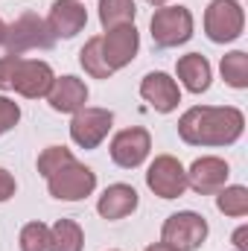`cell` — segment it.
I'll return each mask as SVG.
<instances>
[{"mask_svg":"<svg viewBox=\"0 0 248 251\" xmlns=\"http://www.w3.org/2000/svg\"><path fill=\"white\" fill-rule=\"evenodd\" d=\"M243 128L246 114L234 105H193L178 117V134L190 146H231Z\"/></svg>","mask_w":248,"mask_h":251,"instance_id":"obj_1","label":"cell"},{"mask_svg":"<svg viewBox=\"0 0 248 251\" xmlns=\"http://www.w3.org/2000/svg\"><path fill=\"white\" fill-rule=\"evenodd\" d=\"M56 44L47 21L35 12H24L21 18H15L9 26H6V38H3V47L9 56H24V53H32V50H50Z\"/></svg>","mask_w":248,"mask_h":251,"instance_id":"obj_2","label":"cell"},{"mask_svg":"<svg viewBox=\"0 0 248 251\" xmlns=\"http://www.w3.org/2000/svg\"><path fill=\"white\" fill-rule=\"evenodd\" d=\"M193 12L187 6H158L152 21H149V35H152V44L161 47V50H173V47H181L193 38Z\"/></svg>","mask_w":248,"mask_h":251,"instance_id":"obj_3","label":"cell"},{"mask_svg":"<svg viewBox=\"0 0 248 251\" xmlns=\"http://www.w3.org/2000/svg\"><path fill=\"white\" fill-rule=\"evenodd\" d=\"M246 29V12L240 0H210L204 9V35L213 44H231Z\"/></svg>","mask_w":248,"mask_h":251,"instance_id":"obj_4","label":"cell"},{"mask_svg":"<svg viewBox=\"0 0 248 251\" xmlns=\"http://www.w3.org/2000/svg\"><path fill=\"white\" fill-rule=\"evenodd\" d=\"M207 219L196 210H178L167 216L161 228V243H167L175 251H198L207 240Z\"/></svg>","mask_w":248,"mask_h":251,"instance_id":"obj_5","label":"cell"},{"mask_svg":"<svg viewBox=\"0 0 248 251\" xmlns=\"http://www.w3.org/2000/svg\"><path fill=\"white\" fill-rule=\"evenodd\" d=\"M47 190L59 201H82L97 190V173L73 158L47 178Z\"/></svg>","mask_w":248,"mask_h":251,"instance_id":"obj_6","label":"cell"},{"mask_svg":"<svg viewBox=\"0 0 248 251\" xmlns=\"http://www.w3.org/2000/svg\"><path fill=\"white\" fill-rule=\"evenodd\" d=\"M114 126V111L108 108H94V105H85L73 114L70 120V140L79 146V149H97L108 131Z\"/></svg>","mask_w":248,"mask_h":251,"instance_id":"obj_7","label":"cell"},{"mask_svg":"<svg viewBox=\"0 0 248 251\" xmlns=\"http://www.w3.org/2000/svg\"><path fill=\"white\" fill-rule=\"evenodd\" d=\"M146 187L158 199H178L187 190V170L181 167L178 158L158 155L146 170Z\"/></svg>","mask_w":248,"mask_h":251,"instance_id":"obj_8","label":"cell"},{"mask_svg":"<svg viewBox=\"0 0 248 251\" xmlns=\"http://www.w3.org/2000/svg\"><path fill=\"white\" fill-rule=\"evenodd\" d=\"M111 161L120 167V170H137L149 152H152V134L143 128V126H131V128H123L111 137Z\"/></svg>","mask_w":248,"mask_h":251,"instance_id":"obj_9","label":"cell"},{"mask_svg":"<svg viewBox=\"0 0 248 251\" xmlns=\"http://www.w3.org/2000/svg\"><path fill=\"white\" fill-rule=\"evenodd\" d=\"M102 56L108 67L117 73L134 62L137 50H140V32L134 24H125V26H114V29H105L102 35Z\"/></svg>","mask_w":248,"mask_h":251,"instance_id":"obj_10","label":"cell"},{"mask_svg":"<svg viewBox=\"0 0 248 251\" xmlns=\"http://www.w3.org/2000/svg\"><path fill=\"white\" fill-rule=\"evenodd\" d=\"M228 176H231V167L225 158H216V155H204V158H196L187 170V187L196 190L198 196H216L219 190L228 184Z\"/></svg>","mask_w":248,"mask_h":251,"instance_id":"obj_11","label":"cell"},{"mask_svg":"<svg viewBox=\"0 0 248 251\" xmlns=\"http://www.w3.org/2000/svg\"><path fill=\"white\" fill-rule=\"evenodd\" d=\"M53 79H56V73H53V67L47 62H41V59H21L18 70H15V79H12V91H18L26 100H41V97H47Z\"/></svg>","mask_w":248,"mask_h":251,"instance_id":"obj_12","label":"cell"},{"mask_svg":"<svg viewBox=\"0 0 248 251\" xmlns=\"http://www.w3.org/2000/svg\"><path fill=\"white\" fill-rule=\"evenodd\" d=\"M140 97H143L158 114H170V111H175L178 102H181V88H178V82H175L170 73L152 70V73H146L143 82H140Z\"/></svg>","mask_w":248,"mask_h":251,"instance_id":"obj_13","label":"cell"},{"mask_svg":"<svg viewBox=\"0 0 248 251\" xmlns=\"http://www.w3.org/2000/svg\"><path fill=\"white\" fill-rule=\"evenodd\" d=\"M44 21H47V26H50V32H53V38L70 41V38H76V35L85 29V24H88V9H85V3H79V0H53L50 15H47Z\"/></svg>","mask_w":248,"mask_h":251,"instance_id":"obj_14","label":"cell"},{"mask_svg":"<svg viewBox=\"0 0 248 251\" xmlns=\"http://www.w3.org/2000/svg\"><path fill=\"white\" fill-rule=\"evenodd\" d=\"M47 102L59 114H76L88 102V85L76 76H56L47 91Z\"/></svg>","mask_w":248,"mask_h":251,"instance_id":"obj_15","label":"cell"},{"mask_svg":"<svg viewBox=\"0 0 248 251\" xmlns=\"http://www.w3.org/2000/svg\"><path fill=\"white\" fill-rule=\"evenodd\" d=\"M137 204H140V196L131 184H108L97 201V213L108 222H117V219L131 216L137 210Z\"/></svg>","mask_w":248,"mask_h":251,"instance_id":"obj_16","label":"cell"},{"mask_svg":"<svg viewBox=\"0 0 248 251\" xmlns=\"http://www.w3.org/2000/svg\"><path fill=\"white\" fill-rule=\"evenodd\" d=\"M175 73H178V82L184 85L190 94H204L210 88V79H213L210 62L201 53H187V56H181L178 64H175Z\"/></svg>","mask_w":248,"mask_h":251,"instance_id":"obj_17","label":"cell"},{"mask_svg":"<svg viewBox=\"0 0 248 251\" xmlns=\"http://www.w3.org/2000/svg\"><path fill=\"white\" fill-rule=\"evenodd\" d=\"M134 18H137V3L134 0H99V24H102V29L134 24Z\"/></svg>","mask_w":248,"mask_h":251,"instance_id":"obj_18","label":"cell"},{"mask_svg":"<svg viewBox=\"0 0 248 251\" xmlns=\"http://www.w3.org/2000/svg\"><path fill=\"white\" fill-rule=\"evenodd\" d=\"M79 64H82L85 73L94 76V79H111V76H114V70L108 67L105 56H102V38H99V35H94V38L85 41V47L79 50Z\"/></svg>","mask_w":248,"mask_h":251,"instance_id":"obj_19","label":"cell"},{"mask_svg":"<svg viewBox=\"0 0 248 251\" xmlns=\"http://www.w3.org/2000/svg\"><path fill=\"white\" fill-rule=\"evenodd\" d=\"M53 251H82L85 249V234H82V225L73 222V219H59L53 228Z\"/></svg>","mask_w":248,"mask_h":251,"instance_id":"obj_20","label":"cell"},{"mask_svg":"<svg viewBox=\"0 0 248 251\" xmlns=\"http://www.w3.org/2000/svg\"><path fill=\"white\" fill-rule=\"evenodd\" d=\"M219 70H222L225 85H231V88H237V91H246L248 88V53L234 50V53L222 56Z\"/></svg>","mask_w":248,"mask_h":251,"instance_id":"obj_21","label":"cell"},{"mask_svg":"<svg viewBox=\"0 0 248 251\" xmlns=\"http://www.w3.org/2000/svg\"><path fill=\"white\" fill-rule=\"evenodd\" d=\"M216 207L225 216H246L248 213V190L243 184H225L216 193Z\"/></svg>","mask_w":248,"mask_h":251,"instance_id":"obj_22","label":"cell"},{"mask_svg":"<svg viewBox=\"0 0 248 251\" xmlns=\"http://www.w3.org/2000/svg\"><path fill=\"white\" fill-rule=\"evenodd\" d=\"M21 251H53V234L44 222H26L18 237Z\"/></svg>","mask_w":248,"mask_h":251,"instance_id":"obj_23","label":"cell"},{"mask_svg":"<svg viewBox=\"0 0 248 251\" xmlns=\"http://www.w3.org/2000/svg\"><path fill=\"white\" fill-rule=\"evenodd\" d=\"M67 161H73V152L67 149V146H47L41 155H38V176H44V178H50L56 170H62Z\"/></svg>","mask_w":248,"mask_h":251,"instance_id":"obj_24","label":"cell"},{"mask_svg":"<svg viewBox=\"0 0 248 251\" xmlns=\"http://www.w3.org/2000/svg\"><path fill=\"white\" fill-rule=\"evenodd\" d=\"M18 120H21V105L15 100H9V97L0 94V137L6 131H12L18 126Z\"/></svg>","mask_w":248,"mask_h":251,"instance_id":"obj_25","label":"cell"},{"mask_svg":"<svg viewBox=\"0 0 248 251\" xmlns=\"http://www.w3.org/2000/svg\"><path fill=\"white\" fill-rule=\"evenodd\" d=\"M24 56H0V91H12V79H15V70L21 64Z\"/></svg>","mask_w":248,"mask_h":251,"instance_id":"obj_26","label":"cell"},{"mask_svg":"<svg viewBox=\"0 0 248 251\" xmlns=\"http://www.w3.org/2000/svg\"><path fill=\"white\" fill-rule=\"evenodd\" d=\"M15 190H18L15 176H12L9 170H3V167H0V204H3V201H9V199L15 196Z\"/></svg>","mask_w":248,"mask_h":251,"instance_id":"obj_27","label":"cell"},{"mask_svg":"<svg viewBox=\"0 0 248 251\" xmlns=\"http://www.w3.org/2000/svg\"><path fill=\"white\" fill-rule=\"evenodd\" d=\"M143 251H175V249H170L167 243H155V246H149V249H143Z\"/></svg>","mask_w":248,"mask_h":251,"instance_id":"obj_28","label":"cell"},{"mask_svg":"<svg viewBox=\"0 0 248 251\" xmlns=\"http://www.w3.org/2000/svg\"><path fill=\"white\" fill-rule=\"evenodd\" d=\"M149 6H170V0H146Z\"/></svg>","mask_w":248,"mask_h":251,"instance_id":"obj_29","label":"cell"},{"mask_svg":"<svg viewBox=\"0 0 248 251\" xmlns=\"http://www.w3.org/2000/svg\"><path fill=\"white\" fill-rule=\"evenodd\" d=\"M3 38H6V24H3V18H0V44H3Z\"/></svg>","mask_w":248,"mask_h":251,"instance_id":"obj_30","label":"cell"}]
</instances>
